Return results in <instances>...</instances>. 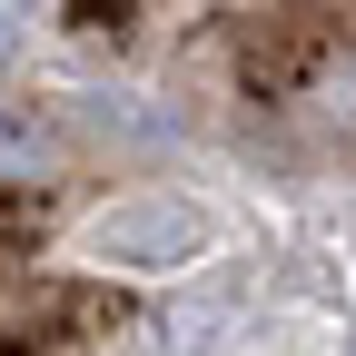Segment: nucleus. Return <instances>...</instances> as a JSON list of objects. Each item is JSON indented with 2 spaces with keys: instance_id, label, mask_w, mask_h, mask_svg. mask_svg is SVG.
<instances>
[{
  "instance_id": "obj_1",
  "label": "nucleus",
  "mask_w": 356,
  "mask_h": 356,
  "mask_svg": "<svg viewBox=\"0 0 356 356\" xmlns=\"http://www.w3.org/2000/svg\"><path fill=\"white\" fill-rule=\"evenodd\" d=\"M89 248H99V257H129V267H168V257H188V248H198V208H178V198L109 208L99 228H89Z\"/></svg>"
}]
</instances>
